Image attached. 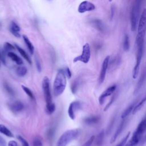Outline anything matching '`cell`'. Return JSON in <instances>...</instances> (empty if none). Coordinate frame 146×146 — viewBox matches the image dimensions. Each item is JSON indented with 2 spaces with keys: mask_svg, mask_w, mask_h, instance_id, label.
Listing matches in <instances>:
<instances>
[{
  "mask_svg": "<svg viewBox=\"0 0 146 146\" xmlns=\"http://www.w3.org/2000/svg\"><path fill=\"white\" fill-rule=\"evenodd\" d=\"M42 89L46 101V112L48 114H51L55 110V106L52 100V96L50 87V81L47 76H44L43 79Z\"/></svg>",
  "mask_w": 146,
  "mask_h": 146,
  "instance_id": "obj_1",
  "label": "cell"
},
{
  "mask_svg": "<svg viewBox=\"0 0 146 146\" xmlns=\"http://www.w3.org/2000/svg\"><path fill=\"white\" fill-rule=\"evenodd\" d=\"M64 70H59L53 83V93L55 96L60 95L66 87V76Z\"/></svg>",
  "mask_w": 146,
  "mask_h": 146,
  "instance_id": "obj_2",
  "label": "cell"
},
{
  "mask_svg": "<svg viewBox=\"0 0 146 146\" xmlns=\"http://www.w3.org/2000/svg\"><path fill=\"white\" fill-rule=\"evenodd\" d=\"M143 0H134L130 12V22L131 31H135L137 28V24L140 17V13Z\"/></svg>",
  "mask_w": 146,
  "mask_h": 146,
  "instance_id": "obj_3",
  "label": "cell"
},
{
  "mask_svg": "<svg viewBox=\"0 0 146 146\" xmlns=\"http://www.w3.org/2000/svg\"><path fill=\"white\" fill-rule=\"evenodd\" d=\"M136 45H137V52H136V63L133 68V78L136 79L138 75L140 65L141 63L142 56L144 52V39H140L136 38Z\"/></svg>",
  "mask_w": 146,
  "mask_h": 146,
  "instance_id": "obj_4",
  "label": "cell"
},
{
  "mask_svg": "<svg viewBox=\"0 0 146 146\" xmlns=\"http://www.w3.org/2000/svg\"><path fill=\"white\" fill-rule=\"evenodd\" d=\"M79 134L78 129H68L65 131L59 138L56 146H67L70 142L75 139Z\"/></svg>",
  "mask_w": 146,
  "mask_h": 146,
  "instance_id": "obj_5",
  "label": "cell"
},
{
  "mask_svg": "<svg viewBox=\"0 0 146 146\" xmlns=\"http://www.w3.org/2000/svg\"><path fill=\"white\" fill-rule=\"evenodd\" d=\"M146 34V9H144L139 18L137 25V34L136 38L144 39Z\"/></svg>",
  "mask_w": 146,
  "mask_h": 146,
  "instance_id": "obj_6",
  "label": "cell"
},
{
  "mask_svg": "<svg viewBox=\"0 0 146 146\" xmlns=\"http://www.w3.org/2000/svg\"><path fill=\"white\" fill-rule=\"evenodd\" d=\"M91 56V50H90V46L88 43H86L83 46L82 52V54L75 57L73 62L74 63L77 62L78 61L82 62L84 63H87L88 62Z\"/></svg>",
  "mask_w": 146,
  "mask_h": 146,
  "instance_id": "obj_7",
  "label": "cell"
},
{
  "mask_svg": "<svg viewBox=\"0 0 146 146\" xmlns=\"http://www.w3.org/2000/svg\"><path fill=\"white\" fill-rule=\"evenodd\" d=\"M110 59V56H107L105 58V59H104L103 62L102 66V68H101L100 75H99V83L100 84H102L105 79L106 72H107L108 66V64H109Z\"/></svg>",
  "mask_w": 146,
  "mask_h": 146,
  "instance_id": "obj_8",
  "label": "cell"
},
{
  "mask_svg": "<svg viewBox=\"0 0 146 146\" xmlns=\"http://www.w3.org/2000/svg\"><path fill=\"white\" fill-rule=\"evenodd\" d=\"M96 8L95 5L91 2L84 1L80 3L78 7V12L84 13L87 11H90L95 10Z\"/></svg>",
  "mask_w": 146,
  "mask_h": 146,
  "instance_id": "obj_9",
  "label": "cell"
},
{
  "mask_svg": "<svg viewBox=\"0 0 146 146\" xmlns=\"http://www.w3.org/2000/svg\"><path fill=\"white\" fill-rule=\"evenodd\" d=\"M80 107H81V103L79 102H73L70 103L68 109V114L71 119L72 120L75 119V111L80 109Z\"/></svg>",
  "mask_w": 146,
  "mask_h": 146,
  "instance_id": "obj_10",
  "label": "cell"
},
{
  "mask_svg": "<svg viewBox=\"0 0 146 146\" xmlns=\"http://www.w3.org/2000/svg\"><path fill=\"white\" fill-rule=\"evenodd\" d=\"M116 88V86L113 85L108 87L107 90H106L104 92H102V94L100 95L99 98V102L100 105H102L103 104L106 97L111 95L115 91Z\"/></svg>",
  "mask_w": 146,
  "mask_h": 146,
  "instance_id": "obj_11",
  "label": "cell"
},
{
  "mask_svg": "<svg viewBox=\"0 0 146 146\" xmlns=\"http://www.w3.org/2000/svg\"><path fill=\"white\" fill-rule=\"evenodd\" d=\"M146 132V115L144 119L140 122L136 129H135L134 133L142 137L143 135Z\"/></svg>",
  "mask_w": 146,
  "mask_h": 146,
  "instance_id": "obj_12",
  "label": "cell"
},
{
  "mask_svg": "<svg viewBox=\"0 0 146 146\" xmlns=\"http://www.w3.org/2000/svg\"><path fill=\"white\" fill-rule=\"evenodd\" d=\"M9 107L10 110L13 112H20L24 108V106L23 103L20 101L13 102L9 104Z\"/></svg>",
  "mask_w": 146,
  "mask_h": 146,
  "instance_id": "obj_13",
  "label": "cell"
},
{
  "mask_svg": "<svg viewBox=\"0 0 146 146\" xmlns=\"http://www.w3.org/2000/svg\"><path fill=\"white\" fill-rule=\"evenodd\" d=\"M123 119V120L121 121V123H120V125H119L117 129H116L115 134L112 136V138H111V139L110 140V143L111 144H112V143H113L115 141V140L117 139V137H118V136L121 133V132L123 131V130L124 129V127L125 124V121L126 120H125V118Z\"/></svg>",
  "mask_w": 146,
  "mask_h": 146,
  "instance_id": "obj_14",
  "label": "cell"
},
{
  "mask_svg": "<svg viewBox=\"0 0 146 146\" xmlns=\"http://www.w3.org/2000/svg\"><path fill=\"white\" fill-rule=\"evenodd\" d=\"M141 139V136L133 133L131 139L127 143L126 142L124 146H136L140 143Z\"/></svg>",
  "mask_w": 146,
  "mask_h": 146,
  "instance_id": "obj_15",
  "label": "cell"
},
{
  "mask_svg": "<svg viewBox=\"0 0 146 146\" xmlns=\"http://www.w3.org/2000/svg\"><path fill=\"white\" fill-rule=\"evenodd\" d=\"M91 23L93 25V26L99 31L103 33L104 32V31L106 30L105 26L100 20L98 19H94L91 21Z\"/></svg>",
  "mask_w": 146,
  "mask_h": 146,
  "instance_id": "obj_16",
  "label": "cell"
},
{
  "mask_svg": "<svg viewBox=\"0 0 146 146\" xmlns=\"http://www.w3.org/2000/svg\"><path fill=\"white\" fill-rule=\"evenodd\" d=\"M10 31L13 34V35H14L15 36L18 38L21 36V35L19 34L20 27L16 23L14 22H11L10 26Z\"/></svg>",
  "mask_w": 146,
  "mask_h": 146,
  "instance_id": "obj_17",
  "label": "cell"
},
{
  "mask_svg": "<svg viewBox=\"0 0 146 146\" xmlns=\"http://www.w3.org/2000/svg\"><path fill=\"white\" fill-rule=\"evenodd\" d=\"M100 119V117L99 116H91L87 117L84 119V121L87 124H94L98 123Z\"/></svg>",
  "mask_w": 146,
  "mask_h": 146,
  "instance_id": "obj_18",
  "label": "cell"
},
{
  "mask_svg": "<svg viewBox=\"0 0 146 146\" xmlns=\"http://www.w3.org/2000/svg\"><path fill=\"white\" fill-rule=\"evenodd\" d=\"M15 48L17 49V50L19 51V52L21 54V55L23 57L24 59H25V60L30 64H31L32 63V62H31V60L30 58V56H29V55L26 52V51L23 49L21 47H20L17 44H15Z\"/></svg>",
  "mask_w": 146,
  "mask_h": 146,
  "instance_id": "obj_19",
  "label": "cell"
},
{
  "mask_svg": "<svg viewBox=\"0 0 146 146\" xmlns=\"http://www.w3.org/2000/svg\"><path fill=\"white\" fill-rule=\"evenodd\" d=\"M7 55L11 60L15 62L17 64L21 65L22 64H23V61L22 59L13 52H11V51L7 53Z\"/></svg>",
  "mask_w": 146,
  "mask_h": 146,
  "instance_id": "obj_20",
  "label": "cell"
},
{
  "mask_svg": "<svg viewBox=\"0 0 146 146\" xmlns=\"http://www.w3.org/2000/svg\"><path fill=\"white\" fill-rule=\"evenodd\" d=\"M0 133L9 137H14L13 133L10 131V129L8 128H7L5 125L1 124H0Z\"/></svg>",
  "mask_w": 146,
  "mask_h": 146,
  "instance_id": "obj_21",
  "label": "cell"
},
{
  "mask_svg": "<svg viewBox=\"0 0 146 146\" xmlns=\"http://www.w3.org/2000/svg\"><path fill=\"white\" fill-rule=\"evenodd\" d=\"M23 40H24L25 43H26L27 47L28 48L30 52L31 53V54H33L34 51V46L33 45L32 43L30 42V40L28 38V37L25 35H23Z\"/></svg>",
  "mask_w": 146,
  "mask_h": 146,
  "instance_id": "obj_22",
  "label": "cell"
},
{
  "mask_svg": "<svg viewBox=\"0 0 146 146\" xmlns=\"http://www.w3.org/2000/svg\"><path fill=\"white\" fill-rule=\"evenodd\" d=\"M104 137V131H101L96 136L95 139V144L98 146H100L102 145Z\"/></svg>",
  "mask_w": 146,
  "mask_h": 146,
  "instance_id": "obj_23",
  "label": "cell"
},
{
  "mask_svg": "<svg viewBox=\"0 0 146 146\" xmlns=\"http://www.w3.org/2000/svg\"><path fill=\"white\" fill-rule=\"evenodd\" d=\"M146 102V96L145 97H144L141 101H140L134 107L133 111H132V114H135L138 111H139L141 107H143V106L144 105V104L145 103V102Z\"/></svg>",
  "mask_w": 146,
  "mask_h": 146,
  "instance_id": "obj_24",
  "label": "cell"
},
{
  "mask_svg": "<svg viewBox=\"0 0 146 146\" xmlns=\"http://www.w3.org/2000/svg\"><path fill=\"white\" fill-rule=\"evenodd\" d=\"M135 104H136V103H133V104H131L127 108V109L123 112V113L121 115L122 119L125 118L127 116H128L129 115V113L133 111V110L135 106Z\"/></svg>",
  "mask_w": 146,
  "mask_h": 146,
  "instance_id": "obj_25",
  "label": "cell"
},
{
  "mask_svg": "<svg viewBox=\"0 0 146 146\" xmlns=\"http://www.w3.org/2000/svg\"><path fill=\"white\" fill-rule=\"evenodd\" d=\"M27 71V68L24 66H19L16 69V74L21 77L24 76L26 74Z\"/></svg>",
  "mask_w": 146,
  "mask_h": 146,
  "instance_id": "obj_26",
  "label": "cell"
},
{
  "mask_svg": "<svg viewBox=\"0 0 146 146\" xmlns=\"http://www.w3.org/2000/svg\"><path fill=\"white\" fill-rule=\"evenodd\" d=\"M130 46V43H129V38L128 35V34H125L124 38L123 40V49L124 51H128Z\"/></svg>",
  "mask_w": 146,
  "mask_h": 146,
  "instance_id": "obj_27",
  "label": "cell"
},
{
  "mask_svg": "<svg viewBox=\"0 0 146 146\" xmlns=\"http://www.w3.org/2000/svg\"><path fill=\"white\" fill-rule=\"evenodd\" d=\"M22 87V90L24 91V92L27 94V95L32 100H34V95L33 93V92L31 91V90L28 88L27 87L24 86V85H22L21 86Z\"/></svg>",
  "mask_w": 146,
  "mask_h": 146,
  "instance_id": "obj_28",
  "label": "cell"
},
{
  "mask_svg": "<svg viewBox=\"0 0 146 146\" xmlns=\"http://www.w3.org/2000/svg\"><path fill=\"white\" fill-rule=\"evenodd\" d=\"M145 74H143L141 76H140V78L137 83V86H136V88L135 89V92H137L139 91V90L141 88L143 84L144 83V80H145Z\"/></svg>",
  "mask_w": 146,
  "mask_h": 146,
  "instance_id": "obj_29",
  "label": "cell"
},
{
  "mask_svg": "<svg viewBox=\"0 0 146 146\" xmlns=\"http://www.w3.org/2000/svg\"><path fill=\"white\" fill-rule=\"evenodd\" d=\"M3 87L5 89V90L6 91V92L10 94V95H14V92L13 91V90L12 89V88L9 85V84L6 82H4L3 83Z\"/></svg>",
  "mask_w": 146,
  "mask_h": 146,
  "instance_id": "obj_30",
  "label": "cell"
},
{
  "mask_svg": "<svg viewBox=\"0 0 146 146\" xmlns=\"http://www.w3.org/2000/svg\"><path fill=\"white\" fill-rule=\"evenodd\" d=\"M130 132H128V133L127 134V135L121 140V141L116 145V146H124V145L125 144L126 142L127 141L129 137V135H130Z\"/></svg>",
  "mask_w": 146,
  "mask_h": 146,
  "instance_id": "obj_31",
  "label": "cell"
},
{
  "mask_svg": "<svg viewBox=\"0 0 146 146\" xmlns=\"http://www.w3.org/2000/svg\"><path fill=\"white\" fill-rule=\"evenodd\" d=\"M32 145L33 146H42L43 144L42 140L39 137H35L33 139Z\"/></svg>",
  "mask_w": 146,
  "mask_h": 146,
  "instance_id": "obj_32",
  "label": "cell"
},
{
  "mask_svg": "<svg viewBox=\"0 0 146 146\" xmlns=\"http://www.w3.org/2000/svg\"><path fill=\"white\" fill-rule=\"evenodd\" d=\"M17 139L20 141V142L22 144V146H29V143L27 141L26 139H25L21 135H17Z\"/></svg>",
  "mask_w": 146,
  "mask_h": 146,
  "instance_id": "obj_33",
  "label": "cell"
},
{
  "mask_svg": "<svg viewBox=\"0 0 146 146\" xmlns=\"http://www.w3.org/2000/svg\"><path fill=\"white\" fill-rule=\"evenodd\" d=\"M4 48L6 51H9V50H14L15 47L14 46H13L11 44H10L9 42H6L4 44Z\"/></svg>",
  "mask_w": 146,
  "mask_h": 146,
  "instance_id": "obj_34",
  "label": "cell"
},
{
  "mask_svg": "<svg viewBox=\"0 0 146 146\" xmlns=\"http://www.w3.org/2000/svg\"><path fill=\"white\" fill-rule=\"evenodd\" d=\"M95 140V136H92L82 146H91Z\"/></svg>",
  "mask_w": 146,
  "mask_h": 146,
  "instance_id": "obj_35",
  "label": "cell"
},
{
  "mask_svg": "<svg viewBox=\"0 0 146 146\" xmlns=\"http://www.w3.org/2000/svg\"><path fill=\"white\" fill-rule=\"evenodd\" d=\"M35 60V63H36V68H37V70H38V71L39 72H40L41 70H42V67H41V64H40L39 59V58L37 56H36Z\"/></svg>",
  "mask_w": 146,
  "mask_h": 146,
  "instance_id": "obj_36",
  "label": "cell"
},
{
  "mask_svg": "<svg viewBox=\"0 0 146 146\" xmlns=\"http://www.w3.org/2000/svg\"><path fill=\"white\" fill-rule=\"evenodd\" d=\"M115 117H113V119L111 120V121H110V124L107 128V134L108 135L109 133H110V131H111L112 127H113V124H114V122H115Z\"/></svg>",
  "mask_w": 146,
  "mask_h": 146,
  "instance_id": "obj_37",
  "label": "cell"
},
{
  "mask_svg": "<svg viewBox=\"0 0 146 146\" xmlns=\"http://www.w3.org/2000/svg\"><path fill=\"white\" fill-rule=\"evenodd\" d=\"M114 99H115V96L113 95V96L111 98L110 101L108 102V104L106 105V106L105 107V108H104V111H107V110L110 107V106H111V104H112V103L113 102Z\"/></svg>",
  "mask_w": 146,
  "mask_h": 146,
  "instance_id": "obj_38",
  "label": "cell"
},
{
  "mask_svg": "<svg viewBox=\"0 0 146 146\" xmlns=\"http://www.w3.org/2000/svg\"><path fill=\"white\" fill-rule=\"evenodd\" d=\"M77 86H78V83L75 82L71 86V91L72 93L75 94L76 92V91L77 90Z\"/></svg>",
  "mask_w": 146,
  "mask_h": 146,
  "instance_id": "obj_39",
  "label": "cell"
},
{
  "mask_svg": "<svg viewBox=\"0 0 146 146\" xmlns=\"http://www.w3.org/2000/svg\"><path fill=\"white\" fill-rule=\"evenodd\" d=\"M65 74L66 75V76L68 78H70L71 77V72L70 70V68L68 67H66V69H65Z\"/></svg>",
  "mask_w": 146,
  "mask_h": 146,
  "instance_id": "obj_40",
  "label": "cell"
},
{
  "mask_svg": "<svg viewBox=\"0 0 146 146\" xmlns=\"http://www.w3.org/2000/svg\"><path fill=\"white\" fill-rule=\"evenodd\" d=\"M7 146H18L17 143L14 140H10L7 144Z\"/></svg>",
  "mask_w": 146,
  "mask_h": 146,
  "instance_id": "obj_41",
  "label": "cell"
},
{
  "mask_svg": "<svg viewBox=\"0 0 146 146\" xmlns=\"http://www.w3.org/2000/svg\"><path fill=\"white\" fill-rule=\"evenodd\" d=\"M145 143H146V135H144L143 137H141L139 143H140V145H143V144H144Z\"/></svg>",
  "mask_w": 146,
  "mask_h": 146,
  "instance_id": "obj_42",
  "label": "cell"
},
{
  "mask_svg": "<svg viewBox=\"0 0 146 146\" xmlns=\"http://www.w3.org/2000/svg\"><path fill=\"white\" fill-rule=\"evenodd\" d=\"M6 142L3 137L0 136V146H5Z\"/></svg>",
  "mask_w": 146,
  "mask_h": 146,
  "instance_id": "obj_43",
  "label": "cell"
},
{
  "mask_svg": "<svg viewBox=\"0 0 146 146\" xmlns=\"http://www.w3.org/2000/svg\"><path fill=\"white\" fill-rule=\"evenodd\" d=\"M114 11H115V8L113 6H111V19H112L114 16Z\"/></svg>",
  "mask_w": 146,
  "mask_h": 146,
  "instance_id": "obj_44",
  "label": "cell"
},
{
  "mask_svg": "<svg viewBox=\"0 0 146 146\" xmlns=\"http://www.w3.org/2000/svg\"><path fill=\"white\" fill-rule=\"evenodd\" d=\"M1 52H0V65H1Z\"/></svg>",
  "mask_w": 146,
  "mask_h": 146,
  "instance_id": "obj_45",
  "label": "cell"
},
{
  "mask_svg": "<svg viewBox=\"0 0 146 146\" xmlns=\"http://www.w3.org/2000/svg\"><path fill=\"white\" fill-rule=\"evenodd\" d=\"M109 1V2H111L112 0H108Z\"/></svg>",
  "mask_w": 146,
  "mask_h": 146,
  "instance_id": "obj_46",
  "label": "cell"
},
{
  "mask_svg": "<svg viewBox=\"0 0 146 146\" xmlns=\"http://www.w3.org/2000/svg\"><path fill=\"white\" fill-rule=\"evenodd\" d=\"M49 1H50V0H49Z\"/></svg>",
  "mask_w": 146,
  "mask_h": 146,
  "instance_id": "obj_47",
  "label": "cell"
},
{
  "mask_svg": "<svg viewBox=\"0 0 146 146\" xmlns=\"http://www.w3.org/2000/svg\"><path fill=\"white\" fill-rule=\"evenodd\" d=\"M0 26H1V25H0Z\"/></svg>",
  "mask_w": 146,
  "mask_h": 146,
  "instance_id": "obj_48",
  "label": "cell"
}]
</instances>
